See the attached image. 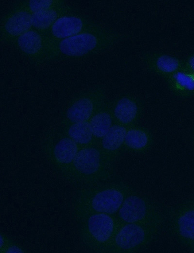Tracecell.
Listing matches in <instances>:
<instances>
[{
  "instance_id": "1",
  "label": "cell",
  "mask_w": 194,
  "mask_h": 253,
  "mask_svg": "<svg viewBox=\"0 0 194 253\" xmlns=\"http://www.w3.org/2000/svg\"><path fill=\"white\" fill-rule=\"evenodd\" d=\"M131 35L99 25L60 41L49 48L48 62L85 57L104 52L131 37Z\"/></svg>"
},
{
  "instance_id": "2",
  "label": "cell",
  "mask_w": 194,
  "mask_h": 253,
  "mask_svg": "<svg viewBox=\"0 0 194 253\" xmlns=\"http://www.w3.org/2000/svg\"><path fill=\"white\" fill-rule=\"evenodd\" d=\"M132 191L128 185L118 182H102L84 187L75 199L74 214L80 220L96 213L115 215Z\"/></svg>"
},
{
  "instance_id": "3",
  "label": "cell",
  "mask_w": 194,
  "mask_h": 253,
  "mask_svg": "<svg viewBox=\"0 0 194 253\" xmlns=\"http://www.w3.org/2000/svg\"><path fill=\"white\" fill-rule=\"evenodd\" d=\"M113 162L98 144L81 148L64 176L74 184L87 187L104 182L111 176Z\"/></svg>"
},
{
  "instance_id": "4",
  "label": "cell",
  "mask_w": 194,
  "mask_h": 253,
  "mask_svg": "<svg viewBox=\"0 0 194 253\" xmlns=\"http://www.w3.org/2000/svg\"><path fill=\"white\" fill-rule=\"evenodd\" d=\"M162 223H120L108 253H131L145 248L158 235Z\"/></svg>"
},
{
  "instance_id": "5",
  "label": "cell",
  "mask_w": 194,
  "mask_h": 253,
  "mask_svg": "<svg viewBox=\"0 0 194 253\" xmlns=\"http://www.w3.org/2000/svg\"><path fill=\"white\" fill-rule=\"evenodd\" d=\"M81 236L85 246L97 253H108L120 225L115 215L96 213L82 219Z\"/></svg>"
},
{
  "instance_id": "6",
  "label": "cell",
  "mask_w": 194,
  "mask_h": 253,
  "mask_svg": "<svg viewBox=\"0 0 194 253\" xmlns=\"http://www.w3.org/2000/svg\"><path fill=\"white\" fill-rule=\"evenodd\" d=\"M43 143L47 157L65 176L81 148L60 127L49 130Z\"/></svg>"
},
{
  "instance_id": "7",
  "label": "cell",
  "mask_w": 194,
  "mask_h": 253,
  "mask_svg": "<svg viewBox=\"0 0 194 253\" xmlns=\"http://www.w3.org/2000/svg\"><path fill=\"white\" fill-rule=\"evenodd\" d=\"M120 223L163 221L159 209L145 196L131 192L115 215Z\"/></svg>"
},
{
  "instance_id": "8",
  "label": "cell",
  "mask_w": 194,
  "mask_h": 253,
  "mask_svg": "<svg viewBox=\"0 0 194 253\" xmlns=\"http://www.w3.org/2000/svg\"><path fill=\"white\" fill-rule=\"evenodd\" d=\"M106 100L105 90L101 86L81 92L67 105L62 123L89 121Z\"/></svg>"
},
{
  "instance_id": "9",
  "label": "cell",
  "mask_w": 194,
  "mask_h": 253,
  "mask_svg": "<svg viewBox=\"0 0 194 253\" xmlns=\"http://www.w3.org/2000/svg\"><path fill=\"white\" fill-rule=\"evenodd\" d=\"M99 25L73 10L61 16L45 36L49 48L55 43L94 29Z\"/></svg>"
},
{
  "instance_id": "10",
  "label": "cell",
  "mask_w": 194,
  "mask_h": 253,
  "mask_svg": "<svg viewBox=\"0 0 194 253\" xmlns=\"http://www.w3.org/2000/svg\"><path fill=\"white\" fill-rule=\"evenodd\" d=\"M11 45L34 64L48 62L49 47L46 36L33 28L19 36Z\"/></svg>"
},
{
  "instance_id": "11",
  "label": "cell",
  "mask_w": 194,
  "mask_h": 253,
  "mask_svg": "<svg viewBox=\"0 0 194 253\" xmlns=\"http://www.w3.org/2000/svg\"><path fill=\"white\" fill-rule=\"evenodd\" d=\"M32 28V14L15 5L1 19L0 39L11 45L17 37Z\"/></svg>"
},
{
  "instance_id": "12",
  "label": "cell",
  "mask_w": 194,
  "mask_h": 253,
  "mask_svg": "<svg viewBox=\"0 0 194 253\" xmlns=\"http://www.w3.org/2000/svg\"><path fill=\"white\" fill-rule=\"evenodd\" d=\"M111 108L115 122L128 128L136 125L143 111L142 101L130 94H125L111 101Z\"/></svg>"
},
{
  "instance_id": "13",
  "label": "cell",
  "mask_w": 194,
  "mask_h": 253,
  "mask_svg": "<svg viewBox=\"0 0 194 253\" xmlns=\"http://www.w3.org/2000/svg\"><path fill=\"white\" fill-rule=\"evenodd\" d=\"M168 223L177 239L187 244L194 243V209L176 207L170 212Z\"/></svg>"
},
{
  "instance_id": "14",
  "label": "cell",
  "mask_w": 194,
  "mask_h": 253,
  "mask_svg": "<svg viewBox=\"0 0 194 253\" xmlns=\"http://www.w3.org/2000/svg\"><path fill=\"white\" fill-rule=\"evenodd\" d=\"M141 58L148 71L165 79L184 67L177 57L159 52H145Z\"/></svg>"
},
{
  "instance_id": "15",
  "label": "cell",
  "mask_w": 194,
  "mask_h": 253,
  "mask_svg": "<svg viewBox=\"0 0 194 253\" xmlns=\"http://www.w3.org/2000/svg\"><path fill=\"white\" fill-rule=\"evenodd\" d=\"M128 127L115 122L106 134L100 140L98 145L105 156L113 162L123 148Z\"/></svg>"
},
{
  "instance_id": "16",
  "label": "cell",
  "mask_w": 194,
  "mask_h": 253,
  "mask_svg": "<svg viewBox=\"0 0 194 253\" xmlns=\"http://www.w3.org/2000/svg\"><path fill=\"white\" fill-rule=\"evenodd\" d=\"M153 142L151 131L146 127L137 125L127 129L123 148L136 153H144L148 150Z\"/></svg>"
},
{
  "instance_id": "17",
  "label": "cell",
  "mask_w": 194,
  "mask_h": 253,
  "mask_svg": "<svg viewBox=\"0 0 194 253\" xmlns=\"http://www.w3.org/2000/svg\"><path fill=\"white\" fill-rule=\"evenodd\" d=\"M88 122L93 135L98 144L115 123L112 111L111 101L106 100Z\"/></svg>"
},
{
  "instance_id": "18",
  "label": "cell",
  "mask_w": 194,
  "mask_h": 253,
  "mask_svg": "<svg viewBox=\"0 0 194 253\" xmlns=\"http://www.w3.org/2000/svg\"><path fill=\"white\" fill-rule=\"evenodd\" d=\"M166 80L168 89L176 96L183 97L194 92V73L185 67Z\"/></svg>"
},
{
  "instance_id": "19",
  "label": "cell",
  "mask_w": 194,
  "mask_h": 253,
  "mask_svg": "<svg viewBox=\"0 0 194 253\" xmlns=\"http://www.w3.org/2000/svg\"><path fill=\"white\" fill-rule=\"evenodd\" d=\"M60 128L81 148L97 144L93 135L88 121L62 123Z\"/></svg>"
},
{
  "instance_id": "20",
  "label": "cell",
  "mask_w": 194,
  "mask_h": 253,
  "mask_svg": "<svg viewBox=\"0 0 194 253\" xmlns=\"http://www.w3.org/2000/svg\"><path fill=\"white\" fill-rule=\"evenodd\" d=\"M73 10L72 7L65 4L40 13L32 14V28L45 35L61 16Z\"/></svg>"
},
{
  "instance_id": "21",
  "label": "cell",
  "mask_w": 194,
  "mask_h": 253,
  "mask_svg": "<svg viewBox=\"0 0 194 253\" xmlns=\"http://www.w3.org/2000/svg\"><path fill=\"white\" fill-rule=\"evenodd\" d=\"M65 4L63 0H29L20 1L15 5L32 15Z\"/></svg>"
},
{
  "instance_id": "22",
  "label": "cell",
  "mask_w": 194,
  "mask_h": 253,
  "mask_svg": "<svg viewBox=\"0 0 194 253\" xmlns=\"http://www.w3.org/2000/svg\"><path fill=\"white\" fill-rule=\"evenodd\" d=\"M0 253H23L26 252L23 247L2 233L0 234Z\"/></svg>"
},
{
  "instance_id": "23",
  "label": "cell",
  "mask_w": 194,
  "mask_h": 253,
  "mask_svg": "<svg viewBox=\"0 0 194 253\" xmlns=\"http://www.w3.org/2000/svg\"><path fill=\"white\" fill-rule=\"evenodd\" d=\"M184 67L194 73V54L191 55L188 58Z\"/></svg>"
}]
</instances>
